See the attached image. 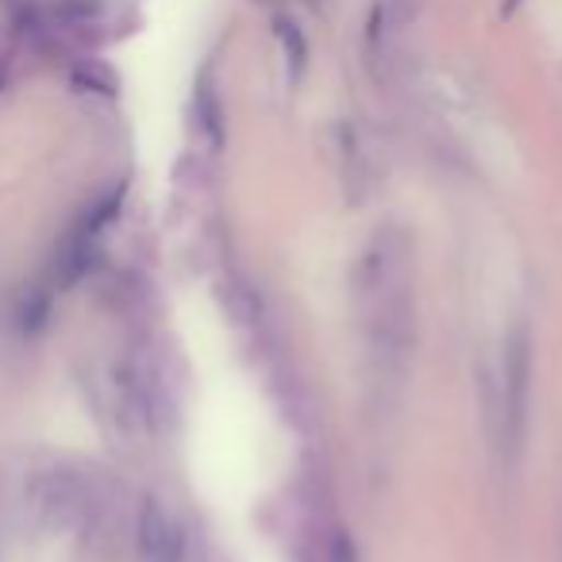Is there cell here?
Wrapping results in <instances>:
<instances>
[{
    "instance_id": "obj_1",
    "label": "cell",
    "mask_w": 562,
    "mask_h": 562,
    "mask_svg": "<svg viewBox=\"0 0 562 562\" xmlns=\"http://www.w3.org/2000/svg\"><path fill=\"white\" fill-rule=\"evenodd\" d=\"M355 316L370 359L382 374H397L416 328L413 243L401 227H378L355 266Z\"/></svg>"
},
{
    "instance_id": "obj_2",
    "label": "cell",
    "mask_w": 562,
    "mask_h": 562,
    "mask_svg": "<svg viewBox=\"0 0 562 562\" xmlns=\"http://www.w3.org/2000/svg\"><path fill=\"white\" fill-rule=\"evenodd\" d=\"M32 505L40 513V520L50 524V528H74V524L89 520L97 513V493L81 470L58 467L40 474V482L32 490Z\"/></svg>"
},
{
    "instance_id": "obj_3",
    "label": "cell",
    "mask_w": 562,
    "mask_h": 562,
    "mask_svg": "<svg viewBox=\"0 0 562 562\" xmlns=\"http://www.w3.org/2000/svg\"><path fill=\"white\" fill-rule=\"evenodd\" d=\"M528 378H531L528 336L516 331V336L508 339L505 390H501V424H505V443L508 447H520L524 428H528Z\"/></svg>"
},
{
    "instance_id": "obj_4",
    "label": "cell",
    "mask_w": 562,
    "mask_h": 562,
    "mask_svg": "<svg viewBox=\"0 0 562 562\" xmlns=\"http://www.w3.org/2000/svg\"><path fill=\"white\" fill-rule=\"evenodd\" d=\"M135 536H139L143 562H181V554H186V531H181L178 516L158 505V501L143 505Z\"/></svg>"
}]
</instances>
